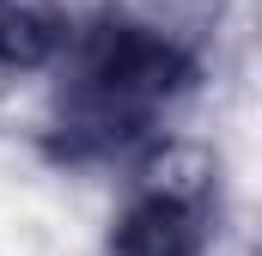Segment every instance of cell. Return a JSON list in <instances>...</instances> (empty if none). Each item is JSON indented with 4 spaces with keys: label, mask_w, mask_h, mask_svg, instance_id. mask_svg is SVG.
I'll return each mask as SVG.
<instances>
[{
    "label": "cell",
    "mask_w": 262,
    "mask_h": 256,
    "mask_svg": "<svg viewBox=\"0 0 262 256\" xmlns=\"http://www.w3.org/2000/svg\"><path fill=\"white\" fill-rule=\"evenodd\" d=\"M61 55L67 67L37 134L43 159L61 171L134 159L201 86L195 37L146 12H98L92 25H73Z\"/></svg>",
    "instance_id": "obj_1"
},
{
    "label": "cell",
    "mask_w": 262,
    "mask_h": 256,
    "mask_svg": "<svg viewBox=\"0 0 262 256\" xmlns=\"http://www.w3.org/2000/svg\"><path fill=\"white\" fill-rule=\"evenodd\" d=\"M220 238V165L195 146H171L140 165L128 201L110 220L104 256H207Z\"/></svg>",
    "instance_id": "obj_2"
},
{
    "label": "cell",
    "mask_w": 262,
    "mask_h": 256,
    "mask_svg": "<svg viewBox=\"0 0 262 256\" xmlns=\"http://www.w3.org/2000/svg\"><path fill=\"white\" fill-rule=\"evenodd\" d=\"M73 37L67 0H0V67H43Z\"/></svg>",
    "instance_id": "obj_3"
}]
</instances>
